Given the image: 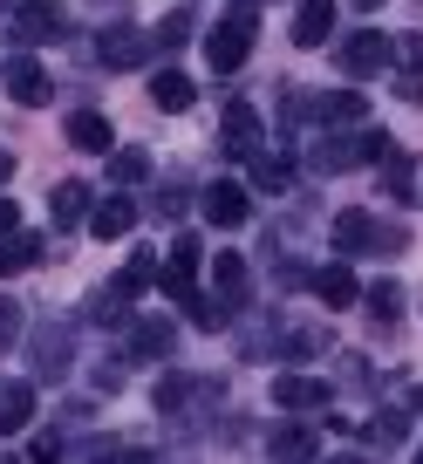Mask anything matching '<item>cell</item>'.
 <instances>
[{"mask_svg": "<svg viewBox=\"0 0 423 464\" xmlns=\"http://www.w3.org/2000/svg\"><path fill=\"white\" fill-rule=\"evenodd\" d=\"M212 287H219V301H246L253 294V266H246V253H212Z\"/></svg>", "mask_w": 423, "mask_h": 464, "instance_id": "cell-8", "label": "cell"}, {"mask_svg": "<svg viewBox=\"0 0 423 464\" xmlns=\"http://www.w3.org/2000/svg\"><path fill=\"white\" fill-rule=\"evenodd\" d=\"M314 294H322L328 307H349L362 287H355V274H349V266H322V274H314Z\"/></svg>", "mask_w": 423, "mask_h": 464, "instance_id": "cell-20", "label": "cell"}, {"mask_svg": "<svg viewBox=\"0 0 423 464\" xmlns=\"http://www.w3.org/2000/svg\"><path fill=\"white\" fill-rule=\"evenodd\" d=\"M191 42V14H164L158 21V48H185Z\"/></svg>", "mask_w": 423, "mask_h": 464, "instance_id": "cell-31", "label": "cell"}, {"mask_svg": "<svg viewBox=\"0 0 423 464\" xmlns=\"http://www.w3.org/2000/svg\"><path fill=\"white\" fill-rule=\"evenodd\" d=\"M369 437H376V444H403V417H396V410H382V417H369Z\"/></svg>", "mask_w": 423, "mask_h": 464, "instance_id": "cell-33", "label": "cell"}, {"mask_svg": "<svg viewBox=\"0 0 423 464\" xmlns=\"http://www.w3.org/2000/svg\"><path fill=\"white\" fill-rule=\"evenodd\" d=\"M198 260H205V253H198V232H185V239H178V246H171V266H164V294H171V301H185V294H191V274H198Z\"/></svg>", "mask_w": 423, "mask_h": 464, "instance_id": "cell-7", "label": "cell"}, {"mask_svg": "<svg viewBox=\"0 0 423 464\" xmlns=\"http://www.w3.org/2000/svg\"><path fill=\"white\" fill-rule=\"evenodd\" d=\"M62 28H69V21H62L55 0H28V7L14 14V34H21V42H55Z\"/></svg>", "mask_w": 423, "mask_h": 464, "instance_id": "cell-10", "label": "cell"}, {"mask_svg": "<svg viewBox=\"0 0 423 464\" xmlns=\"http://www.w3.org/2000/svg\"><path fill=\"white\" fill-rule=\"evenodd\" d=\"M48 205H55L62 226H75V218H82V205H89V185H82V178H62V185L48 191Z\"/></svg>", "mask_w": 423, "mask_h": 464, "instance_id": "cell-23", "label": "cell"}, {"mask_svg": "<svg viewBox=\"0 0 423 464\" xmlns=\"http://www.w3.org/2000/svg\"><path fill=\"white\" fill-rule=\"evenodd\" d=\"M396 62H403V75H423V34H409V42H396Z\"/></svg>", "mask_w": 423, "mask_h": 464, "instance_id": "cell-35", "label": "cell"}, {"mask_svg": "<svg viewBox=\"0 0 423 464\" xmlns=\"http://www.w3.org/2000/svg\"><path fill=\"white\" fill-rule=\"evenodd\" d=\"M274 403L280 410H322L328 403V382L322 376H293V369H287V376H274Z\"/></svg>", "mask_w": 423, "mask_h": 464, "instance_id": "cell-9", "label": "cell"}, {"mask_svg": "<svg viewBox=\"0 0 423 464\" xmlns=\"http://www.w3.org/2000/svg\"><path fill=\"white\" fill-rule=\"evenodd\" d=\"M7 178H14V158H7V150H0V185H7Z\"/></svg>", "mask_w": 423, "mask_h": 464, "instance_id": "cell-39", "label": "cell"}, {"mask_svg": "<svg viewBox=\"0 0 423 464\" xmlns=\"http://www.w3.org/2000/svg\"><path fill=\"white\" fill-rule=\"evenodd\" d=\"M335 62H341V75H362V82H369V75H382L396 62V42H389V34H376V28H355L349 42L335 48Z\"/></svg>", "mask_w": 423, "mask_h": 464, "instance_id": "cell-2", "label": "cell"}, {"mask_svg": "<svg viewBox=\"0 0 423 464\" xmlns=\"http://www.w3.org/2000/svg\"><path fill=\"white\" fill-rule=\"evenodd\" d=\"M34 417V382H0V430H21Z\"/></svg>", "mask_w": 423, "mask_h": 464, "instance_id": "cell-16", "label": "cell"}, {"mask_svg": "<svg viewBox=\"0 0 423 464\" xmlns=\"http://www.w3.org/2000/svg\"><path fill=\"white\" fill-rule=\"evenodd\" d=\"M328 28H335V0H301L293 7V42L301 48H322Z\"/></svg>", "mask_w": 423, "mask_h": 464, "instance_id": "cell-11", "label": "cell"}, {"mask_svg": "<svg viewBox=\"0 0 423 464\" xmlns=\"http://www.w3.org/2000/svg\"><path fill=\"white\" fill-rule=\"evenodd\" d=\"M158 212H164V218L185 212V185H164V191H158Z\"/></svg>", "mask_w": 423, "mask_h": 464, "instance_id": "cell-36", "label": "cell"}, {"mask_svg": "<svg viewBox=\"0 0 423 464\" xmlns=\"http://www.w3.org/2000/svg\"><path fill=\"white\" fill-rule=\"evenodd\" d=\"M171 342H178V328H171V321H137V334H130V348H137V355H171Z\"/></svg>", "mask_w": 423, "mask_h": 464, "instance_id": "cell-25", "label": "cell"}, {"mask_svg": "<svg viewBox=\"0 0 423 464\" xmlns=\"http://www.w3.org/2000/svg\"><path fill=\"white\" fill-rule=\"evenodd\" d=\"M409 403H417V410H423V390H409Z\"/></svg>", "mask_w": 423, "mask_h": 464, "instance_id": "cell-41", "label": "cell"}, {"mask_svg": "<svg viewBox=\"0 0 423 464\" xmlns=\"http://www.w3.org/2000/svg\"><path fill=\"white\" fill-rule=\"evenodd\" d=\"M226 158H253L260 150V110H253L246 96H226Z\"/></svg>", "mask_w": 423, "mask_h": 464, "instance_id": "cell-5", "label": "cell"}, {"mask_svg": "<svg viewBox=\"0 0 423 464\" xmlns=\"http://www.w3.org/2000/svg\"><path fill=\"white\" fill-rule=\"evenodd\" d=\"M14 334H21V307L7 301V294H0V355H7V348H14Z\"/></svg>", "mask_w": 423, "mask_h": 464, "instance_id": "cell-34", "label": "cell"}, {"mask_svg": "<svg viewBox=\"0 0 423 464\" xmlns=\"http://www.w3.org/2000/svg\"><path fill=\"white\" fill-rule=\"evenodd\" d=\"M389 191H403V198H423V164H396V158H389Z\"/></svg>", "mask_w": 423, "mask_h": 464, "instance_id": "cell-30", "label": "cell"}, {"mask_svg": "<svg viewBox=\"0 0 423 464\" xmlns=\"http://www.w3.org/2000/svg\"><path fill=\"white\" fill-rule=\"evenodd\" d=\"M150 280H158V253H150V246H144V253H137V260H130V266H123V274H117V280H110V294H117V301H130V294H144V287H150Z\"/></svg>", "mask_w": 423, "mask_h": 464, "instance_id": "cell-19", "label": "cell"}, {"mask_svg": "<svg viewBox=\"0 0 423 464\" xmlns=\"http://www.w3.org/2000/svg\"><path fill=\"white\" fill-rule=\"evenodd\" d=\"M7 232H21V212H14L7 198H0V239H7Z\"/></svg>", "mask_w": 423, "mask_h": 464, "instance_id": "cell-38", "label": "cell"}, {"mask_svg": "<svg viewBox=\"0 0 423 464\" xmlns=\"http://www.w3.org/2000/svg\"><path fill=\"white\" fill-rule=\"evenodd\" d=\"M205 218H212L219 232L246 226V218H253V191H246V185H233V178H219V185H205Z\"/></svg>", "mask_w": 423, "mask_h": 464, "instance_id": "cell-4", "label": "cell"}, {"mask_svg": "<svg viewBox=\"0 0 423 464\" xmlns=\"http://www.w3.org/2000/svg\"><path fill=\"white\" fill-rule=\"evenodd\" d=\"M335 246H341V253L376 246V226H369V212H341V218H335Z\"/></svg>", "mask_w": 423, "mask_h": 464, "instance_id": "cell-22", "label": "cell"}, {"mask_svg": "<svg viewBox=\"0 0 423 464\" xmlns=\"http://www.w3.org/2000/svg\"><path fill=\"white\" fill-rule=\"evenodd\" d=\"M396 96H403V102H423V75H403V82H396Z\"/></svg>", "mask_w": 423, "mask_h": 464, "instance_id": "cell-37", "label": "cell"}, {"mask_svg": "<svg viewBox=\"0 0 423 464\" xmlns=\"http://www.w3.org/2000/svg\"><path fill=\"white\" fill-rule=\"evenodd\" d=\"M266 450H274V458H314V450H322V437L301 430V423H287V430H274V444H266Z\"/></svg>", "mask_w": 423, "mask_h": 464, "instance_id": "cell-26", "label": "cell"}, {"mask_svg": "<svg viewBox=\"0 0 423 464\" xmlns=\"http://www.w3.org/2000/svg\"><path fill=\"white\" fill-rule=\"evenodd\" d=\"M349 164H362V137H328L314 150V171H349Z\"/></svg>", "mask_w": 423, "mask_h": 464, "instance_id": "cell-21", "label": "cell"}, {"mask_svg": "<svg viewBox=\"0 0 423 464\" xmlns=\"http://www.w3.org/2000/svg\"><path fill=\"white\" fill-rule=\"evenodd\" d=\"M34 260H42V232H7V239H0V280L28 274Z\"/></svg>", "mask_w": 423, "mask_h": 464, "instance_id": "cell-15", "label": "cell"}, {"mask_svg": "<svg viewBox=\"0 0 423 464\" xmlns=\"http://www.w3.org/2000/svg\"><path fill=\"white\" fill-rule=\"evenodd\" d=\"M7 7H21V0H0V14H7Z\"/></svg>", "mask_w": 423, "mask_h": 464, "instance_id": "cell-42", "label": "cell"}, {"mask_svg": "<svg viewBox=\"0 0 423 464\" xmlns=\"http://www.w3.org/2000/svg\"><path fill=\"white\" fill-rule=\"evenodd\" d=\"M369 307H376V321H396L403 314V287H396V280H376V287H369Z\"/></svg>", "mask_w": 423, "mask_h": 464, "instance_id": "cell-29", "label": "cell"}, {"mask_svg": "<svg viewBox=\"0 0 423 464\" xmlns=\"http://www.w3.org/2000/svg\"><path fill=\"white\" fill-rule=\"evenodd\" d=\"M62 369H69V328L48 321V328H34V376H62Z\"/></svg>", "mask_w": 423, "mask_h": 464, "instance_id": "cell-12", "label": "cell"}, {"mask_svg": "<svg viewBox=\"0 0 423 464\" xmlns=\"http://www.w3.org/2000/svg\"><path fill=\"white\" fill-rule=\"evenodd\" d=\"M0 82H7V96H14L21 110H42V102L55 96V82H48V69L34 55H14L7 69H0Z\"/></svg>", "mask_w": 423, "mask_h": 464, "instance_id": "cell-3", "label": "cell"}, {"mask_svg": "<svg viewBox=\"0 0 423 464\" xmlns=\"http://www.w3.org/2000/svg\"><path fill=\"white\" fill-rule=\"evenodd\" d=\"M62 130H69L75 150H117V137H110V116H96V110H75Z\"/></svg>", "mask_w": 423, "mask_h": 464, "instance_id": "cell-14", "label": "cell"}, {"mask_svg": "<svg viewBox=\"0 0 423 464\" xmlns=\"http://www.w3.org/2000/svg\"><path fill=\"white\" fill-rule=\"evenodd\" d=\"M322 123H335V130L369 123V96H328V102H322Z\"/></svg>", "mask_w": 423, "mask_h": 464, "instance_id": "cell-24", "label": "cell"}, {"mask_svg": "<svg viewBox=\"0 0 423 464\" xmlns=\"http://www.w3.org/2000/svg\"><path fill=\"white\" fill-rule=\"evenodd\" d=\"M287 185H293L287 158H260V164H253V191H287Z\"/></svg>", "mask_w": 423, "mask_h": 464, "instance_id": "cell-28", "label": "cell"}, {"mask_svg": "<svg viewBox=\"0 0 423 464\" xmlns=\"http://www.w3.org/2000/svg\"><path fill=\"white\" fill-rule=\"evenodd\" d=\"M369 7H382V0H355V14H369Z\"/></svg>", "mask_w": 423, "mask_h": 464, "instance_id": "cell-40", "label": "cell"}, {"mask_svg": "<svg viewBox=\"0 0 423 464\" xmlns=\"http://www.w3.org/2000/svg\"><path fill=\"white\" fill-rule=\"evenodd\" d=\"M396 158V137L389 130H362V164H389Z\"/></svg>", "mask_w": 423, "mask_h": 464, "instance_id": "cell-32", "label": "cell"}, {"mask_svg": "<svg viewBox=\"0 0 423 464\" xmlns=\"http://www.w3.org/2000/svg\"><path fill=\"white\" fill-rule=\"evenodd\" d=\"M130 226H137V198H123V191H117V198H102L96 212H89V232H96V239H123Z\"/></svg>", "mask_w": 423, "mask_h": 464, "instance_id": "cell-13", "label": "cell"}, {"mask_svg": "<svg viewBox=\"0 0 423 464\" xmlns=\"http://www.w3.org/2000/svg\"><path fill=\"white\" fill-rule=\"evenodd\" d=\"M96 7H123V0H96Z\"/></svg>", "mask_w": 423, "mask_h": 464, "instance_id": "cell-43", "label": "cell"}, {"mask_svg": "<svg viewBox=\"0 0 423 464\" xmlns=\"http://www.w3.org/2000/svg\"><path fill=\"white\" fill-rule=\"evenodd\" d=\"M191 96H198V89H191L185 82V75H178V69H164V75H150V102H158V110H191Z\"/></svg>", "mask_w": 423, "mask_h": 464, "instance_id": "cell-18", "label": "cell"}, {"mask_svg": "<svg viewBox=\"0 0 423 464\" xmlns=\"http://www.w3.org/2000/svg\"><path fill=\"white\" fill-rule=\"evenodd\" d=\"M178 307H185V314L198 321L205 334H219V328H226V314H233V301H219V294H198V287H191V294H185Z\"/></svg>", "mask_w": 423, "mask_h": 464, "instance_id": "cell-17", "label": "cell"}, {"mask_svg": "<svg viewBox=\"0 0 423 464\" xmlns=\"http://www.w3.org/2000/svg\"><path fill=\"white\" fill-rule=\"evenodd\" d=\"M150 48H158V42H144V34H137V28H123V21L96 34V62H102V69H137V62H144Z\"/></svg>", "mask_w": 423, "mask_h": 464, "instance_id": "cell-6", "label": "cell"}, {"mask_svg": "<svg viewBox=\"0 0 423 464\" xmlns=\"http://www.w3.org/2000/svg\"><path fill=\"white\" fill-rule=\"evenodd\" d=\"M246 55H253V14L239 7V14H226L219 28L205 34V62L219 75H233V69H246Z\"/></svg>", "mask_w": 423, "mask_h": 464, "instance_id": "cell-1", "label": "cell"}, {"mask_svg": "<svg viewBox=\"0 0 423 464\" xmlns=\"http://www.w3.org/2000/svg\"><path fill=\"white\" fill-rule=\"evenodd\" d=\"M110 178H117V185H144L150 158H144V150H110Z\"/></svg>", "mask_w": 423, "mask_h": 464, "instance_id": "cell-27", "label": "cell"}]
</instances>
